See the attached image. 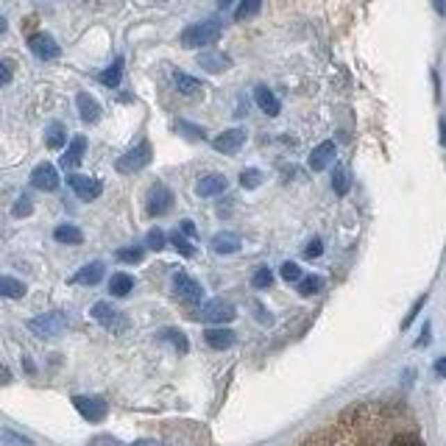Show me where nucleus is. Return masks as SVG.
I'll use <instances>...</instances> for the list:
<instances>
[{
  "instance_id": "f257e3e1",
  "label": "nucleus",
  "mask_w": 446,
  "mask_h": 446,
  "mask_svg": "<svg viewBox=\"0 0 446 446\" xmlns=\"http://www.w3.org/2000/svg\"><path fill=\"white\" fill-rule=\"evenodd\" d=\"M217 37H220V23L204 20V23H195L181 31V45L184 48H204V45H212Z\"/></svg>"
},
{
  "instance_id": "f03ea898",
  "label": "nucleus",
  "mask_w": 446,
  "mask_h": 446,
  "mask_svg": "<svg viewBox=\"0 0 446 446\" xmlns=\"http://www.w3.org/2000/svg\"><path fill=\"white\" fill-rule=\"evenodd\" d=\"M151 156H154L151 142L142 140V142H137L134 148H129V151L115 162V167H117L120 173H137V170H142V167L151 162Z\"/></svg>"
},
{
  "instance_id": "7ed1b4c3",
  "label": "nucleus",
  "mask_w": 446,
  "mask_h": 446,
  "mask_svg": "<svg viewBox=\"0 0 446 446\" xmlns=\"http://www.w3.org/2000/svg\"><path fill=\"white\" fill-rule=\"evenodd\" d=\"M67 327V315L65 313H45V315H37L28 321V329L40 338H56L62 335Z\"/></svg>"
},
{
  "instance_id": "20e7f679",
  "label": "nucleus",
  "mask_w": 446,
  "mask_h": 446,
  "mask_svg": "<svg viewBox=\"0 0 446 446\" xmlns=\"http://www.w3.org/2000/svg\"><path fill=\"white\" fill-rule=\"evenodd\" d=\"M235 315H238V310L229 302H223V299L206 302L201 307V313H198V318L206 321V324H229V321H235Z\"/></svg>"
},
{
  "instance_id": "39448f33",
  "label": "nucleus",
  "mask_w": 446,
  "mask_h": 446,
  "mask_svg": "<svg viewBox=\"0 0 446 446\" xmlns=\"http://www.w3.org/2000/svg\"><path fill=\"white\" fill-rule=\"evenodd\" d=\"M173 293L184 304H201V299H204V288L192 276H187V274H176L173 276Z\"/></svg>"
},
{
  "instance_id": "423d86ee",
  "label": "nucleus",
  "mask_w": 446,
  "mask_h": 446,
  "mask_svg": "<svg viewBox=\"0 0 446 446\" xmlns=\"http://www.w3.org/2000/svg\"><path fill=\"white\" fill-rule=\"evenodd\" d=\"M67 184L73 187V192L81 198V201H95L101 192H104V184L92 176H81V173H70L67 176Z\"/></svg>"
},
{
  "instance_id": "0eeeda50",
  "label": "nucleus",
  "mask_w": 446,
  "mask_h": 446,
  "mask_svg": "<svg viewBox=\"0 0 446 446\" xmlns=\"http://www.w3.org/2000/svg\"><path fill=\"white\" fill-rule=\"evenodd\" d=\"M28 48H31V53H34L37 59H42V62H53V59H59V53H62L59 42H56L51 34H42V31L28 40Z\"/></svg>"
},
{
  "instance_id": "6e6552de",
  "label": "nucleus",
  "mask_w": 446,
  "mask_h": 446,
  "mask_svg": "<svg viewBox=\"0 0 446 446\" xmlns=\"http://www.w3.org/2000/svg\"><path fill=\"white\" fill-rule=\"evenodd\" d=\"M73 407L92 424L104 421L106 418V402L98 399V396H73Z\"/></svg>"
},
{
  "instance_id": "1a4fd4ad",
  "label": "nucleus",
  "mask_w": 446,
  "mask_h": 446,
  "mask_svg": "<svg viewBox=\"0 0 446 446\" xmlns=\"http://www.w3.org/2000/svg\"><path fill=\"white\" fill-rule=\"evenodd\" d=\"M246 129H229V131H223L212 140V148L220 151V154H238L243 145H246Z\"/></svg>"
},
{
  "instance_id": "9d476101",
  "label": "nucleus",
  "mask_w": 446,
  "mask_h": 446,
  "mask_svg": "<svg viewBox=\"0 0 446 446\" xmlns=\"http://www.w3.org/2000/svg\"><path fill=\"white\" fill-rule=\"evenodd\" d=\"M31 187L45 190V192H53V190L59 187V170H56L53 165H48V162L37 165V167L31 170Z\"/></svg>"
},
{
  "instance_id": "9b49d317",
  "label": "nucleus",
  "mask_w": 446,
  "mask_h": 446,
  "mask_svg": "<svg viewBox=\"0 0 446 446\" xmlns=\"http://www.w3.org/2000/svg\"><path fill=\"white\" fill-rule=\"evenodd\" d=\"M170 206H173V192L165 184H154L148 192V204H145L148 215H165L170 212Z\"/></svg>"
},
{
  "instance_id": "f8f14e48",
  "label": "nucleus",
  "mask_w": 446,
  "mask_h": 446,
  "mask_svg": "<svg viewBox=\"0 0 446 446\" xmlns=\"http://www.w3.org/2000/svg\"><path fill=\"white\" fill-rule=\"evenodd\" d=\"M226 176H220V173H209V176H201L198 184H195V192L201 198H215L220 192H226Z\"/></svg>"
},
{
  "instance_id": "ddd939ff",
  "label": "nucleus",
  "mask_w": 446,
  "mask_h": 446,
  "mask_svg": "<svg viewBox=\"0 0 446 446\" xmlns=\"http://www.w3.org/2000/svg\"><path fill=\"white\" fill-rule=\"evenodd\" d=\"M90 315H92L101 327H106V329H120V327H123V315H120L112 304H106V302H98V304L90 310Z\"/></svg>"
},
{
  "instance_id": "4468645a",
  "label": "nucleus",
  "mask_w": 446,
  "mask_h": 446,
  "mask_svg": "<svg viewBox=\"0 0 446 446\" xmlns=\"http://www.w3.org/2000/svg\"><path fill=\"white\" fill-rule=\"evenodd\" d=\"M84 154H87V137H84V134H76V137L70 140L65 156H62V167H67V170L79 167L81 159H84Z\"/></svg>"
},
{
  "instance_id": "2eb2a0df",
  "label": "nucleus",
  "mask_w": 446,
  "mask_h": 446,
  "mask_svg": "<svg viewBox=\"0 0 446 446\" xmlns=\"http://www.w3.org/2000/svg\"><path fill=\"white\" fill-rule=\"evenodd\" d=\"M204 340H206V346H209V349H217V352H223V349H232V346H235L238 335H235L232 329L215 327V329H206V332H204Z\"/></svg>"
},
{
  "instance_id": "dca6fc26",
  "label": "nucleus",
  "mask_w": 446,
  "mask_h": 446,
  "mask_svg": "<svg viewBox=\"0 0 446 446\" xmlns=\"http://www.w3.org/2000/svg\"><path fill=\"white\" fill-rule=\"evenodd\" d=\"M198 65L206 70V73H223V70H229L232 67V59L226 53H220V51H206L198 56Z\"/></svg>"
},
{
  "instance_id": "f3484780",
  "label": "nucleus",
  "mask_w": 446,
  "mask_h": 446,
  "mask_svg": "<svg viewBox=\"0 0 446 446\" xmlns=\"http://www.w3.org/2000/svg\"><path fill=\"white\" fill-rule=\"evenodd\" d=\"M76 106H79V115H81L84 123H98V117H101V104H98L90 92H79V95H76Z\"/></svg>"
},
{
  "instance_id": "a211bd4d",
  "label": "nucleus",
  "mask_w": 446,
  "mask_h": 446,
  "mask_svg": "<svg viewBox=\"0 0 446 446\" xmlns=\"http://www.w3.org/2000/svg\"><path fill=\"white\" fill-rule=\"evenodd\" d=\"M104 274H106L104 263H90V265H84V268H81V271L73 276V282H76V285L95 288V285H101V282H104Z\"/></svg>"
},
{
  "instance_id": "6ab92c4d",
  "label": "nucleus",
  "mask_w": 446,
  "mask_h": 446,
  "mask_svg": "<svg viewBox=\"0 0 446 446\" xmlns=\"http://www.w3.org/2000/svg\"><path fill=\"white\" fill-rule=\"evenodd\" d=\"M335 162V142H321L318 148H313V154H310V167L313 170H327V165H332Z\"/></svg>"
},
{
  "instance_id": "aec40b11",
  "label": "nucleus",
  "mask_w": 446,
  "mask_h": 446,
  "mask_svg": "<svg viewBox=\"0 0 446 446\" xmlns=\"http://www.w3.org/2000/svg\"><path fill=\"white\" fill-rule=\"evenodd\" d=\"M209 249H212L215 254H235V251L240 249V238L232 235V232H220V235L212 238Z\"/></svg>"
},
{
  "instance_id": "412c9836",
  "label": "nucleus",
  "mask_w": 446,
  "mask_h": 446,
  "mask_svg": "<svg viewBox=\"0 0 446 446\" xmlns=\"http://www.w3.org/2000/svg\"><path fill=\"white\" fill-rule=\"evenodd\" d=\"M53 240L65 243V246H79V243H84V232L79 226H73V223H62V226L53 229Z\"/></svg>"
},
{
  "instance_id": "4be33fe9",
  "label": "nucleus",
  "mask_w": 446,
  "mask_h": 446,
  "mask_svg": "<svg viewBox=\"0 0 446 446\" xmlns=\"http://www.w3.org/2000/svg\"><path fill=\"white\" fill-rule=\"evenodd\" d=\"M254 101H257V106H260L268 117H276L279 109H282L279 101H276V95H274L268 87H257V90H254Z\"/></svg>"
},
{
  "instance_id": "5701e85b",
  "label": "nucleus",
  "mask_w": 446,
  "mask_h": 446,
  "mask_svg": "<svg viewBox=\"0 0 446 446\" xmlns=\"http://www.w3.org/2000/svg\"><path fill=\"white\" fill-rule=\"evenodd\" d=\"M65 142H67L65 126H62V123H51L48 131H45V145H48L51 151H59V148H65Z\"/></svg>"
},
{
  "instance_id": "b1692460",
  "label": "nucleus",
  "mask_w": 446,
  "mask_h": 446,
  "mask_svg": "<svg viewBox=\"0 0 446 446\" xmlns=\"http://www.w3.org/2000/svg\"><path fill=\"white\" fill-rule=\"evenodd\" d=\"M0 296L6 299H23L26 296V285L15 276H0Z\"/></svg>"
},
{
  "instance_id": "393cba45",
  "label": "nucleus",
  "mask_w": 446,
  "mask_h": 446,
  "mask_svg": "<svg viewBox=\"0 0 446 446\" xmlns=\"http://www.w3.org/2000/svg\"><path fill=\"white\" fill-rule=\"evenodd\" d=\"M134 290V276L129 274H115L112 282H109V293L112 296H129Z\"/></svg>"
},
{
  "instance_id": "a878e982",
  "label": "nucleus",
  "mask_w": 446,
  "mask_h": 446,
  "mask_svg": "<svg viewBox=\"0 0 446 446\" xmlns=\"http://www.w3.org/2000/svg\"><path fill=\"white\" fill-rule=\"evenodd\" d=\"M173 81H176V90H179L181 95H198V92H201V81L192 79V76H187V73H176Z\"/></svg>"
},
{
  "instance_id": "bb28decb",
  "label": "nucleus",
  "mask_w": 446,
  "mask_h": 446,
  "mask_svg": "<svg viewBox=\"0 0 446 446\" xmlns=\"http://www.w3.org/2000/svg\"><path fill=\"white\" fill-rule=\"evenodd\" d=\"M260 9H263V0H240L238 3V9H235V20H251L254 15H260Z\"/></svg>"
},
{
  "instance_id": "cd10ccee",
  "label": "nucleus",
  "mask_w": 446,
  "mask_h": 446,
  "mask_svg": "<svg viewBox=\"0 0 446 446\" xmlns=\"http://www.w3.org/2000/svg\"><path fill=\"white\" fill-rule=\"evenodd\" d=\"M120 79H123V59H115V65L101 73V84H106V87L115 90V87L120 84Z\"/></svg>"
},
{
  "instance_id": "c85d7f7f",
  "label": "nucleus",
  "mask_w": 446,
  "mask_h": 446,
  "mask_svg": "<svg viewBox=\"0 0 446 446\" xmlns=\"http://www.w3.org/2000/svg\"><path fill=\"white\" fill-rule=\"evenodd\" d=\"M332 190H335L338 195H346V192H349V173H346V167H335V170H332Z\"/></svg>"
},
{
  "instance_id": "c756f323",
  "label": "nucleus",
  "mask_w": 446,
  "mask_h": 446,
  "mask_svg": "<svg viewBox=\"0 0 446 446\" xmlns=\"http://www.w3.org/2000/svg\"><path fill=\"white\" fill-rule=\"evenodd\" d=\"M167 240H170V246H176V251H179V254H184V257H192V254H195V246H192V243H187V238H184L181 232H170V238H167Z\"/></svg>"
},
{
  "instance_id": "7c9ffc66",
  "label": "nucleus",
  "mask_w": 446,
  "mask_h": 446,
  "mask_svg": "<svg viewBox=\"0 0 446 446\" xmlns=\"http://www.w3.org/2000/svg\"><path fill=\"white\" fill-rule=\"evenodd\" d=\"M120 263H129V265H137V263H142V249L140 246H129V249H117V254H115Z\"/></svg>"
},
{
  "instance_id": "2f4dec72",
  "label": "nucleus",
  "mask_w": 446,
  "mask_h": 446,
  "mask_svg": "<svg viewBox=\"0 0 446 446\" xmlns=\"http://www.w3.org/2000/svg\"><path fill=\"white\" fill-rule=\"evenodd\" d=\"M240 184H243L246 190L260 187V184H263V173H260L257 167H249V170H243V173H240Z\"/></svg>"
},
{
  "instance_id": "473e14b6",
  "label": "nucleus",
  "mask_w": 446,
  "mask_h": 446,
  "mask_svg": "<svg viewBox=\"0 0 446 446\" xmlns=\"http://www.w3.org/2000/svg\"><path fill=\"white\" fill-rule=\"evenodd\" d=\"M145 243H148L151 251H162V249L167 246V235H165L162 229H151L148 238H145Z\"/></svg>"
},
{
  "instance_id": "72a5a7b5",
  "label": "nucleus",
  "mask_w": 446,
  "mask_h": 446,
  "mask_svg": "<svg viewBox=\"0 0 446 446\" xmlns=\"http://www.w3.org/2000/svg\"><path fill=\"white\" fill-rule=\"evenodd\" d=\"M390 446H424V443H421V438L413 435V432H399V435L390 438Z\"/></svg>"
},
{
  "instance_id": "f704fd0d",
  "label": "nucleus",
  "mask_w": 446,
  "mask_h": 446,
  "mask_svg": "<svg viewBox=\"0 0 446 446\" xmlns=\"http://www.w3.org/2000/svg\"><path fill=\"white\" fill-rule=\"evenodd\" d=\"M321 290V276H307V279H302V285H299V293L302 296H313V293H318Z\"/></svg>"
},
{
  "instance_id": "c9c22d12",
  "label": "nucleus",
  "mask_w": 446,
  "mask_h": 446,
  "mask_svg": "<svg viewBox=\"0 0 446 446\" xmlns=\"http://www.w3.org/2000/svg\"><path fill=\"white\" fill-rule=\"evenodd\" d=\"M162 338H165V340H170L181 354L187 352V338H184L181 332H176V329H165V332H162Z\"/></svg>"
},
{
  "instance_id": "e433bc0d",
  "label": "nucleus",
  "mask_w": 446,
  "mask_h": 446,
  "mask_svg": "<svg viewBox=\"0 0 446 446\" xmlns=\"http://www.w3.org/2000/svg\"><path fill=\"white\" fill-rule=\"evenodd\" d=\"M271 282H274V276H271V271H268V268H260V271L254 274V279H251V285H254L257 290L271 288Z\"/></svg>"
},
{
  "instance_id": "4c0bfd02",
  "label": "nucleus",
  "mask_w": 446,
  "mask_h": 446,
  "mask_svg": "<svg viewBox=\"0 0 446 446\" xmlns=\"http://www.w3.org/2000/svg\"><path fill=\"white\" fill-rule=\"evenodd\" d=\"M282 279L285 282H302V268L296 263H285L282 265Z\"/></svg>"
},
{
  "instance_id": "58836bf2",
  "label": "nucleus",
  "mask_w": 446,
  "mask_h": 446,
  "mask_svg": "<svg viewBox=\"0 0 446 446\" xmlns=\"http://www.w3.org/2000/svg\"><path fill=\"white\" fill-rule=\"evenodd\" d=\"M31 209H34V204H31V198L28 195H23V198H17V204H15V217H26V215H31Z\"/></svg>"
},
{
  "instance_id": "ea45409f",
  "label": "nucleus",
  "mask_w": 446,
  "mask_h": 446,
  "mask_svg": "<svg viewBox=\"0 0 446 446\" xmlns=\"http://www.w3.org/2000/svg\"><path fill=\"white\" fill-rule=\"evenodd\" d=\"M90 446H126V443L112 435H95V438H90Z\"/></svg>"
},
{
  "instance_id": "a19ab883",
  "label": "nucleus",
  "mask_w": 446,
  "mask_h": 446,
  "mask_svg": "<svg viewBox=\"0 0 446 446\" xmlns=\"http://www.w3.org/2000/svg\"><path fill=\"white\" fill-rule=\"evenodd\" d=\"M179 131H184V134L192 137V140H204V129H198V126H192V123L179 120Z\"/></svg>"
},
{
  "instance_id": "79ce46f5",
  "label": "nucleus",
  "mask_w": 446,
  "mask_h": 446,
  "mask_svg": "<svg viewBox=\"0 0 446 446\" xmlns=\"http://www.w3.org/2000/svg\"><path fill=\"white\" fill-rule=\"evenodd\" d=\"M12 81V65L9 62H0V87H6Z\"/></svg>"
},
{
  "instance_id": "37998d69",
  "label": "nucleus",
  "mask_w": 446,
  "mask_h": 446,
  "mask_svg": "<svg viewBox=\"0 0 446 446\" xmlns=\"http://www.w3.org/2000/svg\"><path fill=\"white\" fill-rule=\"evenodd\" d=\"M424 302H427V299H424V296H421V299H418V302H415V304H413V310H410V315H407V318H404V329H407V327H410V324H413V318H415V315H418V313H421V307H424Z\"/></svg>"
},
{
  "instance_id": "c03bdc74",
  "label": "nucleus",
  "mask_w": 446,
  "mask_h": 446,
  "mask_svg": "<svg viewBox=\"0 0 446 446\" xmlns=\"http://www.w3.org/2000/svg\"><path fill=\"white\" fill-rule=\"evenodd\" d=\"M3 438H6L9 443H23V446H31V440H28V438H23V435H15V432H3Z\"/></svg>"
},
{
  "instance_id": "a18cd8bd",
  "label": "nucleus",
  "mask_w": 446,
  "mask_h": 446,
  "mask_svg": "<svg viewBox=\"0 0 446 446\" xmlns=\"http://www.w3.org/2000/svg\"><path fill=\"white\" fill-rule=\"evenodd\" d=\"M321 251H324V243H321V240H313V243L307 246V257H318Z\"/></svg>"
},
{
  "instance_id": "49530a36",
  "label": "nucleus",
  "mask_w": 446,
  "mask_h": 446,
  "mask_svg": "<svg viewBox=\"0 0 446 446\" xmlns=\"http://www.w3.org/2000/svg\"><path fill=\"white\" fill-rule=\"evenodd\" d=\"M181 235H184V238H195V226H192V220H181Z\"/></svg>"
},
{
  "instance_id": "de8ad7c7",
  "label": "nucleus",
  "mask_w": 446,
  "mask_h": 446,
  "mask_svg": "<svg viewBox=\"0 0 446 446\" xmlns=\"http://www.w3.org/2000/svg\"><path fill=\"white\" fill-rule=\"evenodd\" d=\"M131 446H165L162 440H154V438H140V440H134Z\"/></svg>"
},
{
  "instance_id": "09e8293b",
  "label": "nucleus",
  "mask_w": 446,
  "mask_h": 446,
  "mask_svg": "<svg viewBox=\"0 0 446 446\" xmlns=\"http://www.w3.org/2000/svg\"><path fill=\"white\" fill-rule=\"evenodd\" d=\"M435 374H438V377H443V379H446V357H440V360H438V363H435Z\"/></svg>"
},
{
  "instance_id": "8fccbe9b",
  "label": "nucleus",
  "mask_w": 446,
  "mask_h": 446,
  "mask_svg": "<svg viewBox=\"0 0 446 446\" xmlns=\"http://www.w3.org/2000/svg\"><path fill=\"white\" fill-rule=\"evenodd\" d=\"M432 9H435L440 17H443V15H446V0H432Z\"/></svg>"
},
{
  "instance_id": "3c124183",
  "label": "nucleus",
  "mask_w": 446,
  "mask_h": 446,
  "mask_svg": "<svg viewBox=\"0 0 446 446\" xmlns=\"http://www.w3.org/2000/svg\"><path fill=\"white\" fill-rule=\"evenodd\" d=\"M427 340H429V324L424 327V332H421V338H418V346H424Z\"/></svg>"
},
{
  "instance_id": "603ef678",
  "label": "nucleus",
  "mask_w": 446,
  "mask_h": 446,
  "mask_svg": "<svg viewBox=\"0 0 446 446\" xmlns=\"http://www.w3.org/2000/svg\"><path fill=\"white\" fill-rule=\"evenodd\" d=\"M440 145H446V120H440Z\"/></svg>"
},
{
  "instance_id": "864d4df0",
  "label": "nucleus",
  "mask_w": 446,
  "mask_h": 446,
  "mask_svg": "<svg viewBox=\"0 0 446 446\" xmlns=\"http://www.w3.org/2000/svg\"><path fill=\"white\" fill-rule=\"evenodd\" d=\"M9 28V23H6V17H0V34H3Z\"/></svg>"
},
{
  "instance_id": "5fc2aeb1",
  "label": "nucleus",
  "mask_w": 446,
  "mask_h": 446,
  "mask_svg": "<svg viewBox=\"0 0 446 446\" xmlns=\"http://www.w3.org/2000/svg\"><path fill=\"white\" fill-rule=\"evenodd\" d=\"M0 382H9V374H6V368H0Z\"/></svg>"
},
{
  "instance_id": "6e6d98bb",
  "label": "nucleus",
  "mask_w": 446,
  "mask_h": 446,
  "mask_svg": "<svg viewBox=\"0 0 446 446\" xmlns=\"http://www.w3.org/2000/svg\"><path fill=\"white\" fill-rule=\"evenodd\" d=\"M229 3H232V0H217V6H220V9H226Z\"/></svg>"
}]
</instances>
